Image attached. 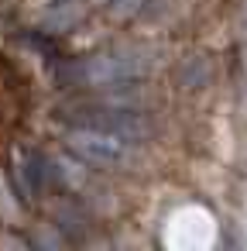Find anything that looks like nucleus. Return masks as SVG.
Listing matches in <instances>:
<instances>
[{
	"instance_id": "f257e3e1",
	"label": "nucleus",
	"mask_w": 247,
	"mask_h": 251,
	"mask_svg": "<svg viewBox=\"0 0 247 251\" xmlns=\"http://www.w3.org/2000/svg\"><path fill=\"white\" fill-rule=\"evenodd\" d=\"M69 145L79 155L93 158V162H117L124 155V138L120 134H110V131H100V127H86V124L69 134Z\"/></svg>"
},
{
	"instance_id": "f03ea898",
	"label": "nucleus",
	"mask_w": 247,
	"mask_h": 251,
	"mask_svg": "<svg viewBox=\"0 0 247 251\" xmlns=\"http://www.w3.org/2000/svg\"><path fill=\"white\" fill-rule=\"evenodd\" d=\"M137 73V62H127V59H117V55H103V59H90L83 66H76V76L79 83H113V79H127Z\"/></svg>"
}]
</instances>
